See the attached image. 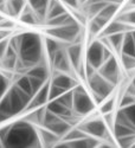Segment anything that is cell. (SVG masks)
Listing matches in <instances>:
<instances>
[{"mask_svg":"<svg viewBox=\"0 0 135 148\" xmlns=\"http://www.w3.org/2000/svg\"><path fill=\"white\" fill-rule=\"evenodd\" d=\"M0 140L3 146L16 148L39 147L42 145L38 133L33 128V125L26 120L14 122L1 128Z\"/></svg>","mask_w":135,"mask_h":148,"instance_id":"cell-1","label":"cell"},{"mask_svg":"<svg viewBox=\"0 0 135 148\" xmlns=\"http://www.w3.org/2000/svg\"><path fill=\"white\" fill-rule=\"evenodd\" d=\"M10 45L18 51L20 63L26 69L43 62V43L39 34L34 32H25L14 36L11 39Z\"/></svg>","mask_w":135,"mask_h":148,"instance_id":"cell-2","label":"cell"},{"mask_svg":"<svg viewBox=\"0 0 135 148\" xmlns=\"http://www.w3.org/2000/svg\"><path fill=\"white\" fill-rule=\"evenodd\" d=\"M30 100L31 96L23 91L18 85L14 84L8 88L5 95L0 98V123L26 110Z\"/></svg>","mask_w":135,"mask_h":148,"instance_id":"cell-3","label":"cell"},{"mask_svg":"<svg viewBox=\"0 0 135 148\" xmlns=\"http://www.w3.org/2000/svg\"><path fill=\"white\" fill-rule=\"evenodd\" d=\"M72 110L78 115H87L95 108V102L91 100L88 91L82 85L77 84L72 90Z\"/></svg>","mask_w":135,"mask_h":148,"instance_id":"cell-4","label":"cell"},{"mask_svg":"<svg viewBox=\"0 0 135 148\" xmlns=\"http://www.w3.org/2000/svg\"><path fill=\"white\" fill-rule=\"evenodd\" d=\"M87 79L89 83V87L91 89L93 96L97 103H100V102L104 101L106 98H108V96L112 94V91L115 87L113 83H110L108 79H106L103 76H101L97 71L94 72Z\"/></svg>","mask_w":135,"mask_h":148,"instance_id":"cell-5","label":"cell"},{"mask_svg":"<svg viewBox=\"0 0 135 148\" xmlns=\"http://www.w3.org/2000/svg\"><path fill=\"white\" fill-rule=\"evenodd\" d=\"M110 55H112V52H110L109 46L107 44H104L100 40H95L89 45L88 50H87V53H85V59H87V62H85V63L90 64L93 68H95L97 70Z\"/></svg>","mask_w":135,"mask_h":148,"instance_id":"cell-6","label":"cell"},{"mask_svg":"<svg viewBox=\"0 0 135 148\" xmlns=\"http://www.w3.org/2000/svg\"><path fill=\"white\" fill-rule=\"evenodd\" d=\"M42 126L49 130H51L52 133H55L57 136H64L68 133V130L71 128L70 122L57 116L56 114L49 112L45 108L44 110V115H43V120H42Z\"/></svg>","mask_w":135,"mask_h":148,"instance_id":"cell-7","label":"cell"},{"mask_svg":"<svg viewBox=\"0 0 135 148\" xmlns=\"http://www.w3.org/2000/svg\"><path fill=\"white\" fill-rule=\"evenodd\" d=\"M50 37L56 38L58 40H64V42H69V43H73L76 42L77 38L79 37L81 33V29L78 23H71L68 25H62V26H55L51 27L46 31Z\"/></svg>","mask_w":135,"mask_h":148,"instance_id":"cell-8","label":"cell"},{"mask_svg":"<svg viewBox=\"0 0 135 148\" xmlns=\"http://www.w3.org/2000/svg\"><path fill=\"white\" fill-rule=\"evenodd\" d=\"M79 128L84 133L96 139H107L108 136V126L104 120L101 119H91L85 121L83 125L79 126Z\"/></svg>","mask_w":135,"mask_h":148,"instance_id":"cell-9","label":"cell"},{"mask_svg":"<svg viewBox=\"0 0 135 148\" xmlns=\"http://www.w3.org/2000/svg\"><path fill=\"white\" fill-rule=\"evenodd\" d=\"M97 72H99L101 76H103L106 79H108L110 83H113L115 85L120 78V66H119L116 58L113 55H110L103 62V64L99 68Z\"/></svg>","mask_w":135,"mask_h":148,"instance_id":"cell-10","label":"cell"},{"mask_svg":"<svg viewBox=\"0 0 135 148\" xmlns=\"http://www.w3.org/2000/svg\"><path fill=\"white\" fill-rule=\"evenodd\" d=\"M66 53H68L70 63L72 65V69H75L79 73L82 72L84 76V66L82 63V45L78 42H73L66 49Z\"/></svg>","mask_w":135,"mask_h":148,"instance_id":"cell-11","label":"cell"},{"mask_svg":"<svg viewBox=\"0 0 135 148\" xmlns=\"http://www.w3.org/2000/svg\"><path fill=\"white\" fill-rule=\"evenodd\" d=\"M49 87H50V82H46L45 84H43L42 87L38 89L32 97L27 104L26 110H34V109H38L43 106H45L49 102Z\"/></svg>","mask_w":135,"mask_h":148,"instance_id":"cell-12","label":"cell"},{"mask_svg":"<svg viewBox=\"0 0 135 148\" xmlns=\"http://www.w3.org/2000/svg\"><path fill=\"white\" fill-rule=\"evenodd\" d=\"M51 62V65L58 70L59 72H65V73H69L71 71V63L69 60V57H68V53H66V50H63V49H59V50L55 53V56L52 57V59L50 60Z\"/></svg>","mask_w":135,"mask_h":148,"instance_id":"cell-13","label":"cell"},{"mask_svg":"<svg viewBox=\"0 0 135 148\" xmlns=\"http://www.w3.org/2000/svg\"><path fill=\"white\" fill-rule=\"evenodd\" d=\"M50 82L52 84L57 85L58 88H60V89L64 90V91L72 90L78 84L76 82V79H73L71 76H69V73H65V72H59L58 75H56L53 77V79L50 81Z\"/></svg>","mask_w":135,"mask_h":148,"instance_id":"cell-14","label":"cell"},{"mask_svg":"<svg viewBox=\"0 0 135 148\" xmlns=\"http://www.w3.org/2000/svg\"><path fill=\"white\" fill-rule=\"evenodd\" d=\"M46 109L49 110V112L56 114L57 116L62 117V119H64V120H66V121H69V122H70V120L72 119V109L64 107L63 104H60V103L57 102L56 100L49 101L47 104H46Z\"/></svg>","mask_w":135,"mask_h":148,"instance_id":"cell-15","label":"cell"},{"mask_svg":"<svg viewBox=\"0 0 135 148\" xmlns=\"http://www.w3.org/2000/svg\"><path fill=\"white\" fill-rule=\"evenodd\" d=\"M129 29H130V25H128V24L123 23L122 20L117 19V20L110 21L107 24L106 27L102 30V36L106 37V36L117 33V32H127V31H129Z\"/></svg>","mask_w":135,"mask_h":148,"instance_id":"cell-16","label":"cell"},{"mask_svg":"<svg viewBox=\"0 0 135 148\" xmlns=\"http://www.w3.org/2000/svg\"><path fill=\"white\" fill-rule=\"evenodd\" d=\"M18 51L13 46H11L8 44V47L5 52V55L0 58L3 62V66L6 68V69H14L16 68V64L18 62Z\"/></svg>","mask_w":135,"mask_h":148,"instance_id":"cell-17","label":"cell"},{"mask_svg":"<svg viewBox=\"0 0 135 148\" xmlns=\"http://www.w3.org/2000/svg\"><path fill=\"white\" fill-rule=\"evenodd\" d=\"M65 12L66 10L60 0H50L49 1V6H47V11H46V18L51 19V18H55V17H58L60 14L65 13Z\"/></svg>","mask_w":135,"mask_h":148,"instance_id":"cell-18","label":"cell"},{"mask_svg":"<svg viewBox=\"0 0 135 148\" xmlns=\"http://www.w3.org/2000/svg\"><path fill=\"white\" fill-rule=\"evenodd\" d=\"M37 133H38L40 143L44 146H55L57 143V141L59 140V136H57L55 133H52L51 130H49L44 127L38 129Z\"/></svg>","mask_w":135,"mask_h":148,"instance_id":"cell-19","label":"cell"},{"mask_svg":"<svg viewBox=\"0 0 135 148\" xmlns=\"http://www.w3.org/2000/svg\"><path fill=\"white\" fill-rule=\"evenodd\" d=\"M121 53L123 55H128L132 57H135V40L132 31L130 32H126L125 33V38L122 42V46H121Z\"/></svg>","mask_w":135,"mask_h":148,"instance_id":"cell-20","label":"cell"},{"mask_svg":"<svg viewBox=\"0 0 135 148\" xmlns=\"http://www.w3.org/2000/svg\"><path fill=\"white\" fill-rule=\"evenodd\" d=\"M50 0H29V6L33 10L37 17L44 18L46 17V11Z\"/></svg>","mask_w":135,"mask_h":148,"instance_id":"cell-21","label":"cell"},{"mask_svg":"<svg viewBox=\"0 0 135 148\" xmlns=\"http://www.w3.org/2000/svg\"><path fill=\"white\" fill-rule=\"evenodd\" d=\"M76 19L73 18L70 13L65 12V13L60 14L58 17H55V18H51V19H47V24L50 25L51 27H55V26H62V25H68V24H71V23H75Z\"/></svg>","mask_w":135,"mask_h":148,"instance_id":"cell-22","label":"cell"},{"mask_svg":"<svg viewBox=\"0 0 135 148\" xmlns=\"http://www.w3.org/2000/svg\"><path fill=\"white\" fill-rule=\"evenodd\" d=\"M125 33L126 32H117V33H113V34H109L106 36L104 39L107 40V45L115 49V50L120 51L121 50V46H122V42H123L125 38Z\"/></svg>","mask_w":135,"mask_h":148,"instance_id":"cell-23","label":"cell"},{"mask_svg":"<svg viewBox=\"0 0 135 148\" xmlns=\"http://www.w3.org/2000/svg\"><path fill=\"white\" fill-rule=\"evenodd\" d=\"M122 117H123L129 125H132L135 128V103H132L129 106L122 107L117 112Z\"/></svg>","mask_w":135,"mask_h":148,"instance_id":"cell-24","label":"cell"},{"mask_svg":"<svg viewBox=\"0 0 135 148\" xmlns=\"http://www.w3.org/2000/svg\"><path fill=\"white\" fill-rule=\"evenodd\" d=\"M25 4H26L25 0H8L5 10H7V12L11 16H19L24 7L26 6Z\"/></svg>","mask_w":135,"mask_h":148,"instance_id":"cell-25","label":"cell"},{"mask_svg":"<svg viewBox=\"0 0 135 148\" xmlns=\"http://www.w3.org/2000/svg\"><path fill=\"white\" fill-rule=\"evenodd\" d=\"M45 49H46V53L50 58V60L52 59V57L55 56V53L59 50V49H62L60 44L56 40V38H52V37H47L45 39Z\"/></svg>","mask_w":135,"mask_h":148,"instance_id":"cell-26","label":"cell"},{"mask_svg":"<svg viewBox=\"0 0 135 148\" xmlns=\"http://www.w3.org/2000/svg\"><path fill=\"white\" fill-rule=\"evenodd\" d=\"M16 85H18V87L23 90V91H25L27 95H30L31 97L34 95V91H33V88H32V84H31V81L29 78V76L26 75H23L19 77V79L17 81Z\"/></svg>","mask_w":135,"mask_h":148,"instance_id":"cell-27","label":"cell"},{"mask_svg":"<svg viewBox=\"0 0 135 148\" xmlns=\"http://www.w3.org/2000/svg\"><path fill=\"white\" fill-rule=\"evenodd\" d=\"M20 14H21L20 16V20L23 23H26V24H36L37 23V18L38 17L36 16V13L30 6L24 7V10L21 11Z\"/></svg>","mask_w":135,"mask_h":148,"instance_id":"cell-28","label":"cell"},{"mask_svg":"<svg viewBox=\"0 0 135 148\" xmlns=\"http://www.w3.org/2000/svg\"><path fill=\"white\" fill-rule=\"evenodd\" d=\"M55 100L57 102H59L60 104H63L64 107L72 109V91L71 90L63 92L60 96H58L57 98H55Z\"/></svg>","mask_w":135,"mask_h":148,"instance_id":"cell-29","label":"cell"},{"mask_svg":"<svg viewBox=\"0 0 135 148\" xmlns=\"http://www.w3.org/2000/svg\"><path fill=\"white\" fill-rule=\"evenodd\" d=\"M121 59H122V64H123L125 69H127V70L135 69V57L121 53Z\"/></svg>","mask_w":135,"mask_h":148,"instance_id":"cell-30","label":"cell"},{"mask_svg":"<svg viewBox=\"0 0 135 148\" xmlns=\"http://www.w3.org/2000/svg\"><path fill=\"white\" fill-rule=\"evenodd\" d=\"M120 20H122L123 23L128 24V25H134L135 26V11H129L123 13L120 18Z\"/></svg>","mask_w":135,"mask_h":148,"instance_id":"cell-31","label":"cell"},{"mask_svg":"<svg viewBox=\"0 0 135 148\" xmlns=\"http://www.w3.org/2000/svg\"><path fill=\"white\" fill-rule=\"evenodd\" d=\"M114 103H115V100L114 98H109L108 101H106V103L102 104L101 107V113L104 115V114H108V113H112L113 112V108H114Z\"/></svg>","mask_w":135,"mask_h":148,"instance_id":"cell-32","label":"cell"},{"mask_svg":"<svg viewBox=\"0 0 135 148\" xmlns=\"http://www.w3.org/2000/svg\"><path fill=\"white\" fill-rule=\"evenodd\" d=\"M7 89H8V79L3 75V73H0V98L5 95Z\"/></svg>","mask_w":135,"mask_h":148,"instance_id":"cell-33","label":"cell"},{"mask_svg":"<svg viewBox=\"0 0 135 148\" xmlns=\"http://www.w3.org/2000/svg\"><path fill=\"white\" fill-rule=\"evenodd\" d=\"M8 44H10V42L7 39H5V38L0 39V58L5 55L7 47H8Z\"/></svg>","mask_w":135,"mask_h":148,"instance_id":"cell-34","label":"cell"},{"mask_svg":"<svg viewBox=\"0 0 135 148\" xmlns=\"http://www.w3.org/2000/svg\"><path fill=\"white\" fill-rule=\"evenodd\" d=\"M127 94H130V95L135 96V77H134V79H133V83L129 85V88H128V90H127Z\"/></svg>","mask_w":135,"mask_h":148,"instance_id":"cell-35","label":"cell"},{"mask_svg":"<svg viewBox=\"0 0 135 148\" xmlns=\"http://www.w3.org/2000/svg\"><path fill=\"white\" fill-rule=\"evenodd\" d=\"M100 1H106V3H116V4H120V3L123 1V0H100Z\"/></svg>","mask_w":135,"mask_h":148,"instance_id":"cell-36","label":"cell"},{"mask_svg":"<svg viewBox=\"0 0 135 148\" xmlns=\"http://www.w3.org/2000/svg\"><path fill=\"white\" fill-rule=\"evenodd\" d=\"M0 11H5V0H0Z\"/></svg>","mask_w":135,"mask_h":148,"instance_id":"cell-37","label":"cell"},{"mask_svg":"<svg viewBox=\"0 0 135 148\" xmlns=\"http://www.w3.org/2000/svg\"><path fill=\"white\" fill-rule=\"evenodd\" d=\"M129 5L130 6H135V0H129Z\"/></svg>","mask_w":135,"mask_h":148,"instance_id":"cell-38","label":"cell"},{"mask_svg":"<svg viewBox=\"0 0 135 148\" xmlns=\"http://www.w3.org/2000/svg\"><path fill=\"white\" fill-rule=\"evenodd\" d=\"M3 38H5V36L3 33H0V39H3Z\"/></svg>","mask_w":135,"mask_h":148,"instance_id":"cell-39","label":"cell"},{"mask_svg":"<svg viewBox=\"0 0 135 148\" xmlns=\"http://www.w3.org/2000/svg\"><path fill=\"white\" fill-rule=\"evenodd\" d=\"M1 19H4V17H3V16H0V20H1Z\"/></svg>","mask_w":135,"mask_h":148,"instance_id":"cell-40","label":"cell"},{"mask_svg":"<svg viewBox=\"0 0 135 148\" xmlns=\"http://www.w3.org/2000/svg\"><path fill=\"white\" fill-rule=\"evenodd\" d=\"M0 146H3V143H1V140H0Z\"/></svg>","mask_w":135,"mask_h":148,"instance_id":"cell-41","label":"cell"},{"mask_svg":"<svg viewBox=\"0 0 135 148\" xmlns=\"http://www.w3.org/2000/svg\"><path fill=\"white\" fill-rule=\"evenodd\" d=\"M62 1H65V0H62Z\"/></svg>","mask_w":135,"mask_h":148,"instance_id":"cell-42","label":"cell"}]
</instances>
